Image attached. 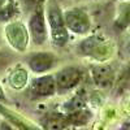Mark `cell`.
<instances>
[{
  "instance_id": "obj_1",
  "label": "cell",
  "mask_w": 130,
  "mask_h": 130,
  "mask_svg": "<svg viewBox=\"0 0 130 130\" xmlns=\"http://www.w3.org/2000/svg\"><path fill=\"white\" fill-rule=\"evenodd\" d=\"M47 18H48V26H50L52 43L57 47L65 46L68 42V29L65 26L61 9L55 0H51L48 4Z\"/></svg>"
},
{
  "instance_id": "obj_10",
  "label": "cell",
  "mask_w": 130,
  "mask_h": 130,
  "mask_svg": "<svg viewBox=\"0 0 130 130\" xmlns=\"http://www.w3.org/2000/svg\"><path fill=\"white\" fill-rule=\"evenodd\" d=\"M40 125L43 130H64L69 125L68 116L61 112H50L42 118Z\"/></svg>"
},
{
  "instance_id": "obj_12",
  "label": "cell",
  "mask_w": 130,
  "mask_h": 130,
  "mask_svg": "<svg viewBox=\"0 0 130 130\" xmlns=\"http://www.w3.org/2000/svg\"><path fill=\"white\" fill-rule=\"evenodd\" d=\"M68 116V121L69 125H75V126H83L86 125L90 118H91V112H89L87 109H79V111H75L72 113H67Z\"/></svg>"
},
{
  "instance_id": "obj_2",
  "label": "cell",
  "mask_w": 130,
  "mask_h": 130,
  "mask_svg": "<svg viewBox=\"0 0 130 130\" xmlns=\"http://www.w3.org/2000/svg\"><path fill=\"white\" fill-rule=\"evenodd\" d=\"M79 50L83 55H87L91 57H95L96 60H105L111 56L112 53V48H111V43L105 40L102 37H90L87 39H85L81 46Z\"/></svg>"
},
{
  "instance_id": "obj_15",
  "label": "cell",
  "mask_w": 130,
  "mask_h": 130,
  "mask_svg": "<svg viewBox=\"0 0 130 130\" xmlns=\"http://www.w3.org/2000/svg\"><path fill=\"white\" fill-rule=\"evenodd\" d=\"M14 14V7L13 4H7V5H3L0 8V21H9L10 18L13 17Z\"/></svg>"
},
{
  "instance_id": "obj_19",
  "label": "cell",
  "mask_w": 130,
  "mask_h": 130,
  "mask_svg": "<svg viewBox=\"0 0 130 130\" xmlns=\"http://www.w3.org/2000/svg\"><path fill=\"white\" fill-rule=\"evenodd\" d=\"M22 3H25V4H32L34 2H37V0H21Z\"/></svg>"
},
{
  "instance_id": "obj_13",
  "label": "cell",
  "mask_w": 130,
  "mask_h": 130,
  "mask_svg": "<svg viewBox=\"0 0 130 130\" xmlns=\"http://www.w3.org/2000/svg\"><path fill=\"white\" fill-rule=\"evenodd\" d=\"M9 82H10V86L14 87V89L24 87V86L26 85V82H27V73H26V70H24V69H16L12 73V75H10Z\"/></svg>"
},
{
  "instance_id": "obj_16",
  "label": "cell",
  "mask_w": 130,
  "mask_h": 130,
  "mask_svg": "<svg viewBox=\"0 0 130 130\" xmlns=\"http://www.w3.org/2000/svg\"><path fill=\"white\" fill-rule=\"evenodd\" d=\"M0 130H18V129L8 121H3V122H0Z\"/></svg>"
},
{
  "instance_id": "obj_4",
  "label": "cell",
  "mask_w": 130,
  "mask_h": 130,
  "mask_svg": "<svg viewBox=\"0 0 130 130\" xmlns=\"http://www.w3.org/2000/svg\"><path fill=\"white\" fill-rule=\"evenodd\" d=\"M29 31L32 38V42L37 46H40L46 42L47 39V26L44 21V13L40 7L35 9L29 18Z\"/></svg>"
},
{
  "instance_id": "obj_9",
  "label": "cell",
  "mask_w": 130,
  "mask_h": 130,
  "mask_svg": "<svg viewBox=\"0 0 130 130\" xmlns=\"http://www.w3.org/2000/svg\"><path fill=\"white\" fill-rule=\"evenodd\" d=\"M55 56L50 52H38L29 60V67L35 73H44L50 70L55 64Z\"/></svg>"
},
{
  "instance_id": "obj_21",
  "label": "cell",
  "mask_w": 130,
  "mask_h": 130,
  "mask_svg": "<svg viewBox=\"0 0 130 130\" xmlns=\"http://www.w3.org/2000/svg\"><path fill=\"white\" fill-rule=\"evenodd\" d=\"M127 51H129V53H130V42H129V46H127Z\"/></svg>"
},
{
  "instance_id": "obj_8",
  "label": "cell",
  "mask_w": 130,
  "mask_h": 130,
  "mask_svg": "<svg viewBox=\"0 0 130 130\" xmlns=\"http://www.w3.org/2000/svg\"><path fill=\"white\" fill-rule=\"evenodd\" d=\"M30 90L35 96H51L56 92V82L52 75H42L31 81Z\"/></svg>"
},
{
  "instance_id": "obj_17",
  "label": "cell",
  "mask_w": 130,
  "mask_h": 130,
  "mask_svg": "<svg viewBox=\"0 0 130 130\" xmlns=\"http://www.w3.org/2000/svg\"><path fill=\"white\" fill-rule=\"evenodd\" d=\"M8 56L5 55V53H0V70L4 69V67L8 64Z\"/></svg>"
},
{
  "instance_id": "obj_11",
  "label": "cell",
  "mask_w": 130,
  "mask_h": 130,
  "mask_svg": "<svg viewBox=\"0 0 130 130\" xmlns=\"http://www.w3.org/2000/svg\"><path fill=\"white\" fill-rule=\"evenodd\" d=\"M0 112H2V115H4L7 117L8 122H10L13 126H16L18 130H43V129H40L38 126H34V125H30V124L25 122L24 120H20L16 113L5 109V108L2 107V105H0Z\"/></svg>"
},
{
  "instance_id": "obj_6",
  "label": "cell",
  "mask_w": 130,
  "mask_h": 130,
  "mask_svg": "<svg viewBox=\"0 0 130 130\" xmlns=\"http://www.w3.org/2000/svg\"><path fill=\"white\" fill-rule=\"evenodd\" d=\"M82 78V72L78 68L68 67L60 70L55 78L56 82V89L59 91H67L77 86Z\"/></svg>"
},
{
  "instance_id": "obj_14",
  "label": "cell",
  "mask_w": 130,
  "mask_h": 130,
  "mask_svg": "<svg viewBox=\"0 0 130 130\" xmlns=\"http://www.w3.org/2000/svg\"><path fill=\"white\" fill-rule=\"evenodd\" d=\"M117 87L120 90H127L130 89V65L122 70L121 75L118 77V81H117Z\"/></svg>"
},
{
  "instance_id": "obj_18",
  "label": "cell",
  "mask_w": 130,
  "mask_h": 130,
  "mask_svg": "<svg viewBox=\"0 0 130 130\" xmlns=\"http://www.w3.org/2000/svg\"><path fill=\"white\" fill-rule=\"evenodd\" d=\"M0 100H2V102H4V100H5V96H4V92H3L2 87H0Z\"/></svg>"
},
{
  "instance_id": "obj_7",
  "label": "cell",
  "mask_w": 130,
  "mask_h": 130,
  "mask_svg": "<svg viewBox=\"0 0 130 130\" xmlns=\"http://www.w3.org/2000/svg\"><path fill=\"white\" fill-rule=\"evenodd\" d=\"M91 75H92L95 85L103 89L111 87L115 83V78H116L115 70L112 69L111 65H107V64H100V65L92 67Z\"/></svg>"
},
{
  "instance_id": "obj_5",
  "label": "cell",
  "mask_w": 130,
  "mask_h": 130,
  "mask_svg": "<svg viewBox=\"0 0 130 130\" xmlns=\"http://www.w3.org/2000/svg\"><path fill=\"white\" fill-rule=\"evenodd\" d=\"M7 38L14 50L17 51H25L29 43V35L26 27L21 22H12L9 24L5 29Z\"/></svg>"
},
{
  "instance_id": "obj_3",
  "label": "cell",
  "mask_w": 130,
  "mask_h": 130,
  "mask_svg": "<svg viewBox=\"0 0 130 130\" xmlns=\"http://www.w3.org/2000/svg\"><path fill=\"white\" fill-rule=\"evenodd\" d=\"M62 16L67 29L73 31L74 34H86L91 27L90 17L83 9L73 8L67 10Z\"/></svg>"
},
{
  "instance_id": "obj_20",
  "label": "cell",
  "mask_w": 130,
  "mask_h": 130,
  "mask_svg": "<svg viewBox=\"0 0 130 130\" xmlns=\"http://www.w3.org/2000/svg\"><path fill=\"white\" fill-rule=\"evenodd\" d=\"M4 4H5V0H0V8H2Z\"/></svg>"
}]
</instances>
